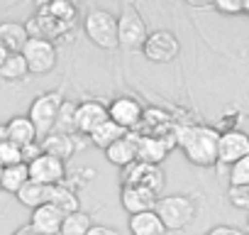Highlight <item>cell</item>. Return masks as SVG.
Segmentation results:
<instances>
[{"label":"cell","instance_id":"1","mask_svg":"<svg viewBox=\"0 0 249 235\" xmlns=\"http://www.w3.org/2000/svg\"><path fill=\"white\" fill-rule=\"evenodd\" d=\"M217 142H220V130L210 125H183L176 130V145L183 150L186 159L196 167L217 164Z\"/></svg>","mask_w":249,"mask_h":235},{"label":"cell","instance_id":"2","mask_svg":"<svg viewBox=\"0 0 249 235\" xmlns=\"http://www.w3.org/2000/svg\"><path fill=\"white\" fill-rule=\"evenodd\" d=\"M154 211L166 225V230H183L193 223L198 203L191 194H171V196H159Z\"/></svg>","mask_w":249,"mask_h":235},{"label":"cell","instance_id":"3","mask_svg":"<svg viewBox=\"0 0 249 235\" xmlns=\"http://www.w3.org/2000/svg\"><path fill=\"white\" fill-rule=\"evenodd\" d=\"M149 37V30H147V22L142 18V13L137 10V5L132 3H122L120 8V15H117V42L122 49L127 52H137L144 47Z\"/></svg>","mask_w":249,"mask_h":235},{"label":"cell","instance_id":"4","mask_svg":"<svg viewBox=\"0 0 249 235\" xmlns=\"http://www.w3.org/2000/svg\"><path fill=\"white\" fill-rule=\"evenodd\" d=\"M61 103H64V93L61 91H44V93H39L32 100V105L27 110V118L32 120V125L37 130V140H44V137H49L54 133Z\"/></svg>","mask_w":249,"mask_h":235},{"label":"cell","instance_id":"5","mask_svg":"<svg viewBox=\"0 0 249 235\" xmlns=\"http://www.w3.org/2000/svg\"><path fill=\"white\" fill-rule=\"evenodd\" d=\"M83 32L95 47H100L105 52H112V49L120 47V42H117V15H112L110 10H103V8L90 10L83 18Z\"/></svg>","mask_w":249,"mask_h":235},{"label":"cell","instance_id":"6","mask_svg":"<svg viewBox=\"0 0 249 235\" xmlns=\"http://www.w3.org/2000/svg\"><path fill=\"white\" fill-rule=\"evenodd\" d=\"M142 54L152 64H171L181 54V42L176 39V35L171 30H154V32H149V37L142 47Z\"/></svg>","mask_w":249,"mask_h":235},{"label":"cell","instance_id":"7","mask_svg":"<svg viewBox=\"0 0 249 235\" xmlns=\"http://www.w3.org/2000/svg\"><path fill=\"white\" fill-rule=\"evenodd\" d=\"M107 118L117 128H122L124 133H130V130H135V128H140L144 123V108L132 96H117L107 105Z\"/></svg>","mask_w":249,"mask_h":235},{"label":"cell","instance_id":"8","mask_svg":"<svg viewBox=\"0 0 249 235\" xmlns=\"http://www.w3.org/2000/svg\"><path fill=\"white\" fill-rule=\"evenodd\" d=\"M22 57L27 61L30 74L35 76H44L49 71L56 69L59 64V52L54 42H44V39H30L22 49Z\"/></svg>","mask_w":249,"mask_h":235},{"label":"cell","instance_id":"9","mask_svg":"<svg viewBox=\"0 0 249 235\" xmlns=\"http://www.w3.org/2000/svg\"><path fill=\"white\" fill-rule=\"evenodd\" d=\"M27 169H30V181H37L42 186H59L66 181V162L44 152L35 162H30Z\"/></svg>","mask_w":249,"mask_h":235},{"label":"cell","instance_id":"10","mask_svg":"<svg viewBox=\"0 0 249 235\" xmlns=\"http://www.w3.org/2000/svg\"><path fill=\"white\" fill-rule=\"evenodd\" d=\"M247 155H249V135L244 130L230 128V130L220 133V142H217V164L220 167H232L234 162H239Z\"/></svg>","mask_w":249,"mask_h":235},{"label":"cell","instance_id":"11","mask_svg":"<svg viewBox=\"0 0 249 235\" xmlns=\"http://www.w3.org/2000/svg\"><path fill=\"white\" fill-rule=\"evenodd\" d=\"M122 184H135V186H144L154 194L164 191L166 184V174L159 164H144V162H135L124 169L122 174Z\"/></svg>","mask_w":249,"mask_h":235},{"label":"cell","instance_id":"12","mask_svg":"<svg viewBox=\"0 0 249 235\" xmlns=\"http://www.w3.org/2000/svg\"><path fill=\"white\" fill-rule=\"evenodd\" d=\"M176 147V133L166 135V137H157V135H137V162L144 164H159L166 159L169 150Z\"/></svg>","mask_w":249,"mask_h":235},{"label":"cell","instance_id":"13","mask_svg":"<svg viewBox=\"0 0 249 235\" xmlns=\"http://www.w3.org/2000/svg\"><path fill=\"white\" fill-rule=\"evenodd\" d=\"M157 201H159V194H154L144 186H135V184H122L120 186V203L130 215L154 211Z\"/></svg>","mask_w":249,"mask_h":235},{"label":"cell","instance_id":"14","mask_svg":"<svg viewBox=\"0 0 249 235\" xmlns=\"http://www.w3.org/2000/svg\"><path fill=\"white\" fill-rule=\"evenodd\" d=\"M107 120V105L95 100V98H88L83 103L76 105V133L78 135H90L95 128H100L103 123Z\"/></svg>","mask_w":249,"mask_h":235},{"label":"cell","instance_id":"15","mask_svg":"<svg viewBox=\"0 0 249 235\" xmlns=\"http://www.w3.org/2000/svg\"><path fill=\"white\" fill-rule=\"evenodd\" d=\"M25 27H27L30 39H44V42H54V39H59V37H64L69 32L66 25H61L59 20H54L52 15H47L42 10H37L35 15H30L27 22H25Z\"/></svg>","mask_w":249,"mask_h":235},{"label":"cell","instance_id":"16","mask_svg":"<svg viewBox=\"0 0 249 235\" xmlns=\"http://www.w3.org/2000/svg\"><path fill=\"white\" fill-rule=\"evenodd\" d=\"M105 159L120 169H127L130 164H135L137 162V135L124 133L117 142H112L105 150Z\"/></svg>","mask_w":249,"mask_h":235},{"label":"cell","instance_id":"17","mask_svg":"<svg viewBox=\"0 0 249 235\" xmlns=\"http://www.w3.org/2000/svg\"><path fill=\"white\" fill-rule=\"evenodd\" d=\"M61 223H64V213L59 208H54L52 203L35 208L32 215H30V228L37 235H59L61 233Z\"/></svg>","mask_w":249,"mask_h":235},{"label":"cell","instance_id":"18","mask_svg":"<svg viewBox=\"0 0 249 235\" xmlns=\"http://www.w3.org/2000/svg\"><path fill=\"white\" fill-rule=\"evenodd\" d=\"M5 130H8V140L15 142L18 147H27L32 142H39L37 140V130L32 125V120L27 115H15L5 123Z\"/></svg>","mask_w":249,"mask_h":235},{"label":"cell","instance_id":"19","mask_svg":"<svg viewBox=\"0 0 249 235\" xmlns=\"http://www.w3.org/2000/svg\"><path fill=\"white\" fill-rule=\"evenodd\" d=\"M30 42L25 22H0V44L10 54H22L25 44Z\"/></svg>","mask_w":249,"mask_h":235},{"label":"cell","instance_id":"20","mask_svg":"<svg viewBox=\"0 0 249 235\" xmlns=\"http://www.w3.org/2000/svg\"><path fill=\"white\" fill-rule=\"evenodd\" d=\"M127 228H130V235H166L169 233L166 225L161 223V218L157 215V211L130 215Z\"/></svg>","mask_w":249,"mask_h":235},{"label":"cell","instance_id":"21","mask_svg":"<svg viewBox=\"0 0 249 235\" xmlns=\"http://www.w3.org/2000/svg\"><path fill=\"white\" fill-rule=\"evenodd\" d=\"M52 191H54V186H42V184H37V181H27V184L18 191L15 198H18L25 208L35 211V208H39V206L52 203Z\"/></svg>","mask_w":249,"mask_h":235},{"label":"cell","instance_id":"22","mask_svg":"<svg viewBox=\"0 0 249 235\" xmlns=\"http://www.w3.org/2000/svg\"><path fill=\"white\" fill-rule=\"evenodd\" d=\"M76 137L78 135H59V133H52L49 137L42 140V152L44 155H52V157H59L61 162H66L73 152H76Z\"/></svg>","mask_w":249,"mask_h":235},{"label":"cell","instance_id":"23","mask_svg":"<svg viewBox=\"0 0 249 235\" xmlns=\"http://www.w3.org/2000/svg\"><path fill=\"white\" fill-rule=\"evenodd\" d=\"M37 10L52 15L54 20H59L61 25H66L69 30L73 27L76 18H78V8L71 3V0H52V3H44V5H37Z\"/></svg>","mask_w":249,"mask_h":235},{"label":"cell","instance_id":"24","mask_svg":"<svg viewBox=\"0 0 249 235\" xmlns=\"http://www.w3.org/2000/svg\"><path fill=\"white\" fill-rule=\"evenodd\" d=\"M52 206L59 208L64 215H71V213L81 211V198H78V194L64 181V184L54 186V191H52Z\"/></svg>","mask_w":249,"mask_h":235},{"label":"cell","instance_id":"25","mask_svg":"<svg viewBox=\"0 0 249 235\" xmlns=\"http://www.w3.org/2000/svg\"><path fill=\"white\" fill-rule=\"evenodd\" d=\"M30 181V169L27 164H15V167H5L3 174H0V189L18 196V191Z\"/></svg>","mask_w":249,"mask_h":235},{"label":"cell","instance_id":"26","mask_svg":"<svg viewBox=\"0 0 249 235\" xmlns=\"http://www.w3.org/2000/svg\"><path fill=\"white\" fill-rule=\"evenodd\" d=\"M122 135H124V130H122V128H117V125L110 120V118H107V120H105L100 128H95V130L88 135V140H90V145H93V147H98V150H103V152H105V150H107L112 142H117Z\"/></svg>","mask_w":249,"mask_h":235},{"label":"cell","instance_id":"27","mask_svg":"<svg viewBox=\"0 0 249 235\" xmlns=\"http://www.w3.org/2000/svg\"><path fill=\"white\" fill-rule=\"evenodd\" d=\"M30 76V69H27V61L22 54H8L5 64L0 66V78L8 81V83H18V81H25Z\"/></svg>","mask_w":249,"mask_h":235},{"label":"cell","instance_id":"28","mask_svg":"<svg viewBox=\"0 0 249 235\" xmlns=\"http://www.w3.org/2000/svg\"><path fill=\"white\" fill-rule=\"evenodd\" d=\"M90 228H93V218L86 211H76L71 215H64L59 235H88Z\"/></svg>","mask_w":249,"mask_h":235},{"label":"cell","instance_id":"29","mask_svg":"<svg viewBox=\"0 0 249 235\" xmlns=\"http://www.w3.org/2000/svg\"><path fill=\"white\" fill-rule=\"evenodd\" d=\"M76 105L78 103L64 98L59 118H56V125H54V133H59V135H78L76 133Z\"/></svg>","mask_w":249,"mask_h":235},{"label":"cell","instance_id":"30","mask_svg":"<svg viewBox=\"0 0 249 235\" xmlns=\"http://www.w3.org/2000/svg\"><path fill=\"white\" fill-rule=\"evenodd\" d=\"M230 186H249V155L230 167Z\"/></svg>","mask_w":249,"mask_h":235},{"label":"cell","instance_id":"31","mask_svg":"<svg viewBox=\"0 0 249 235\" xmlns=\"http://www.w3.org/2000/svg\"><path fill=\"white\" fill-rule=\"evenodd\" d=\"M15 164H25L22 162V147H18L15 142L5 140L0 145V167H15Z\"/></svg>","mask_w":249,"mask_h":235},{"label":"cell","instance_id":"32","mask_svg":"<svg viewBox=\"0 0 249 235\" xmlns=\"http://www.w3.org/2000/svg\"><path fill=\"white\" fill-rule=\"evenodd\" d=\"M227 201H230V206L249 213V186H230L227 189Z\"/></svg>","mask_w":249,"mask_h":235},{"label":"cell","instance_id":"33","mask_svg":"<svg viewBox=\"0 0 249 235\" xmlns=\"http://www.w3.org/2000/svg\"><path fill=\"white\" fill-rule=\"evenodd\" d=\"M213 8L222 15H239L242 13V0H215Z\"/></svg>","mask_w":249,"mask_h":235},{"label":"cell","instance_id":"34","mask_svg":"<svg viewBox=\"0 0 249 235\" xmlns=\"http://www.w3.org/2000/svg\"><path fill=\"white\" fill-rule=\"evenodd\" d=\"M39 155H42V142H32V145L22 147V162H25V164L35 162Z\"/></svg>","mask_w":249,"mask_h":235},{"label":"cell","instance_id":"35","mask_svg":"<svg viewBox=\"0 0 249 235\" xmlns=\"http://www.w3.org/2000/svg\"><path fill=\"white\" fill-rule=\"evenodd\" d=\"M205 235H247V233L239 230V228H234V225H215V228H210Z\"/></svg>","mask_w":249,"mask_h":235},{"label":"cell","instance_id":"36","mask_svg":"<svg viewBox=\"0 0 249 235\" xmlns=\"http://www.w3.org/2000/svg\"><path fill=\"white\" fill-rule=\"evenodd\" d=\"M88 235H120L115 228H110V225H103V223H93V228L88 230Z\"/></svg>","mask_w":249,"mask_h":235},{"label":"cell","instance_id":"37","mask_svg":"<svg viewBox=\"0 0 249 235\" xmlns=\"http://www.w3.org/2000/svg\"><path fill=\"white\" fill-rule=\"evenodd\" d=\"M15 235H37L30 225H25V228H20V230H15Z\"/></svg>","mask_w":249,"mask_h":235},{"label":"cell","instance_id":"38","mask_svg":"<svg viewBox=\"0 0 249 235\" xmlns=\"http://www.w3.org/2000/svg\"><path fill=\"white\" fill-rule=\"evenodd\" d=\"M8 54H10V52H8V49H5L3 44H0V66H3V64H5V59H8Z\"/></svg>","mask_w":249,"mask_h":235},{"label":"cell","instance_id":"39","mask_svg":"<svg viewBox=\"0 0 249 235\" xmlns=\"http://www.w3.org/2000/svg\"><path fill=\"white\" fill-rule=\"evenodd\" d=\"M8 140V130H5V125H0V145H3Z\"/></svg>","mask_w":249,"mask_h":235},{"label":"cell","instance_id":"40","mask_svg":"<svg viewBox=\"0 0 249 235\" xmlns=\"http://www.w3.org/2000/svg\"><path fill=\"white\" fill-rule=\"evenodd\" d=\"M242 13L249 15V0H242Z\"/></svg>","mask_w":249,"mask_h":235},{"label":"cell","instance_id":"41","mask_svg":"<svg viewBox=\"0 0 249 235\" xmlns=\"http://www.w3.org/2000/svg\"><path fill=\"white\" fill-rule=\"evenodd\" d=\"M247 225H249V213H247Z\"/></svg>","mask_w":249,"mask_h":235},{"label":"cell","instance_id":"42","mask_svg":"<svg viewBox=\"0 0 249 235\" xmlns=\"http://www.w3.org/2000/svg\"><path fill=\"white\" fill-rule=\"evenodd\" d=\"M0 174H3V167H0Z\"/></svg>","mask_w":249,"mask_h":235}]
</instances>
